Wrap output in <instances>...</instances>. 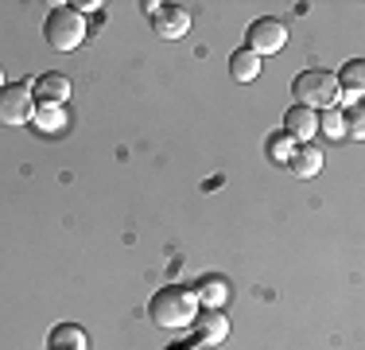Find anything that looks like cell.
Returning <instances> with one entry per match:
<instances>
[{
  "instance_id": "obj_1",
  "label": "cell",
  "mask_w": 365,
  "mask_h": 350,
  "mask_svg": "<svg viewBox=\"0 0 365 350\" xmlns=\"http://www.w3.org/2000/svg\"><path fill=\"white\" fill-rule=\"evenodd\" d=\"M148 315H152L160 327L175 331V327H190L198 315V300H195V288H182V284H168L148 300Z\"/></svg>"
},
{
  "instance_id": "obj_2",
  "label": "cell",
  "mask_w": 365,
  "mask_h": 350,
  "mask_svg": "<svg viewBox=\"0 0 365 350\" xmlns=\"http://www.w3.org/2000/svg\"><path fill=\"white\" fill-rule=\"evenodd\" d=\"M338 78L334 70H303L292 82V98L295 105H307V109H330L338 101Z\"/></svg>"
},
{
  "instance_id": "obj_17",
  "label": "cell",
  "mask_w": 365,
  "mask_h": 350,
  "mask_svg": "<svg viewBox=\"0 0 365 350\" xmlns=\"http://www.w3.org/2000/svg\"><path fill=\"white\" fill-rule=\"evenodd\" d=\"M268 152H272L276 160H280V156L288 160V156H292V136H288V133H284V136H276L272 144H268Z\"/></svg>"
},
{
  "instance_id": "obj_5",
  "label": "cell",
  "mask_w": 365,
  "mask_h": 350,
  "mask_svg": "<svg viewBox=\"0 0 365 350\" xmlns=\"http://www.w3.org/2000/svg\"><path fill=\"white\" fill-rule=\"evenodd\" d=\"M148 8V20H152V31L160 35V39H182V35L190 31V12L175 0H168V4H144Z\"/></svg>"
},
{
  "instance_id": "obj_9",
  "label": "cell",
  "mask_w": 365,
  "mask_h": 350,
  "mask_svg": "<svg viewBox=\"0 0 365 350\" xmlns=\"http://www.w3.org/2000/svg\"><path fill=\"white\" fill-rule=\"evenodd\" d=\"M190 327L198 331V339H202V343H222L225 335H230V319H225L222 311H202V315H195V323H190Z\"/></svg>"
},
{
  "instance_id": "obj_15",
  "label": "cell",
  "mask_w": 365,
  "mask_h": 350,
  "mask_svg": "<svg viewBox=\"0 0 365 350\" xmlns=\"http://www.w3.org/2000/svg\"><path fill=\"white\" fill-rule=\"evenodd\" d=\"M36 125H43L47 133H58L66 125V113L58 105H36Z\"/></svg>"
},
{
  "instance_id": "obj_12",
  "label": "cell",
  "mask_w": 365,
  "mask_h": 350,
  "mask_svg": "<svg viewBox=\"0 0 365 350\" xmlns=\"http://www.w3.org/2000/svg\"><path fill=\"white\" fill-rule=\"evenodd\" d=\"M230 74H233V82H253V78L260 74V55H253L249 47L233 51L230 55Z\"/></svg>"
},
{
  "instance_id": "obj_14",
  "label": "cell",
  "mask_w": 365,
  "mask_h": 350,
  "mask_svg": "<svg viewBox=\"0 0 365 350\" xmlns=\"http://www.w3.org/2000/svg\"><path fill=\"white\" fill-rule=\"evenodd\" d=\"M334 78H338V90L346 86V94H350V98H358L361 86H365V63H361V59H354V63H346L342 74H334Z\"/></svg>"
},
{
  "instance_id": "obj_8",
  "label": "cell",
  "mask_w": 365,
  "mask_h": 350,
  "mask_svg": "<svg viewBox=\"0 0 365 350\" xmlns=\"http://www.w3.org/2000/svg\"><path fill=\"white\" fill-rule=\"evenodd\" d=\"M284 133L292 140H299V144H311V136L319 133V113L307 109V105H292L284 113Z\"/></svg>"
},
{
  "instance_id": "obj_18",
  "label": "cell",
  "mask_w": 365,
  "mask_h": 350,
  "mask_svg": "<svg viewBox=\"0 0 365 350\" xmlns=\"http://www.w3.org/2000/svg\"><path fill=\"white\" fill-rule=\"evenodd\" d=\"M350 136H361V109L350 113Z\"/></svg>"
},
{
  "instance_id": "obj_13",
  "label": "cell",
  "mask_w": 365,
  "mask_h": 350,
  "mask_svg": "<svg viewBox=\"0 0 365 350\" xmlns=\"http://www.w3.org/2000/svg\"><path fill=\"white\" fill-rule=\"evenodd\" d=\"M225 296H230V284H225L222 276H206L202 284L195 288V300L206 304V308H214V311H218L222 304H225Z\"/></svg>"
},
{
  "instance_id": "obj_16",
  "label": "cell",
  "mask_w": 365,
  "mask_h": 350,
  "mask_svg": "<svg viewBox=\"0 0 365 350\" xmlns=\"http://www.w3.org/2000/svg\"><path fill=\"white\" fill-rule=\"evenodd\" d=\"M319 133H327L330 140H342V133H346V121H342V117H338V113H334V109H330V113H327V117H323V121H319Z\"/></svg>"
},
{
  "instance_id": "obj_3",
  "label": "cell",
  "mask_w": 365,
  "mask_h": 350,
  "mask_svg": "<svg viewBox=\"0 0 365 350\" xmlns=\"http://www.w3.org/2000/svg\"><path fill=\"white\" fill-rule=\"evenodd\" d=\"M43 39H47L51 51H74L78 43L86 39V20H82V12H74L71 4L51 8L47 20H43Z\"/></svg>"
},
{
  "instance_id": "obj_11",
  "label": "cell",
  "mask_w": 365,
  "mask_h": 350,
  "mask_svg": "<svg viewBox=\"0 0 365 350\" xmlns=\"http://www.w3.org/2000/svg\"><path fill=\"white\" fill-rule=\"evenodd\" d=\"M47 350H86V331L78 323H58L47 339Z\"/></svg>"
},
{
  "instance_id": "obj_19",
  "label": "cell",
  "mask_w": 365,
  "mask_h": 350,
  "mask_svg": "<svg viewBox=\"0 0 365 350\" xmlns=\"http://www.w3.org/2000/svg\"><path fill=\"white\" fill-rule=\"evenodd\" d=\"M0 90H4V70H0Z\"/></svg>"
},
{
  "instance_id": "obj_4",
  "label": "cell",
  "mask_w": 365,
  "mask_h": 350,
  "mask_svg": "<svg viewBox=\"0 0 365 350\" xmlns=\"http://www.w3.org/2000/svg\"><path fill=\"white\" fill-rule=\"evenodd\" d=\"M36 121V98H31L28 82H4L0 90V125H31Z\"/></svg>"
},
{
  "instance_id": "obj_7",
  "label": "cell",
  "mask_w": 365,
  "mask_h": 350,
  "mask_svg": "<svg viewBox=\"0 0 365 350\" xmlns=\"http://www.w3.org/2000/svg\"><path fill=\"white\" fill-rule=\"evenodd\" d=\"M31 98H36V105H58L63 109L71 101V78L66 74H39L31 82Z\"/></svg>"
},
{
  "instance_id": "obj_10",
  "label": "cell",
  "mask_w": 365,
  "mask_h": 350,
  "mask_svg": "<svg viewBox=\"0 0 365 350\" xmlns=\"http://www.w3.org/2000/svg\"><path fill=\"white\" fill-rule=\"evenodd\" d=\"M288 164H292V175L311 179V175L323 171V152H319V148H311V144H303V148H295V152L288 156Z\"/></svg>"
},
{
  "instance_id": "obj_6",
  "label": "cell",
  "mask_w": 365,
  "mask_h": 350,
  "mask_svg": "<svg viewBox=\"0 0 365 350\" xmlns=\"http://www.w3.org/2000/svg\"><path fill=\"white\" fill-rule=\"evenodd\" d=\"M245 47L253 51V55H276V51L288 43V28H284L280 20H272V16H260V20L249 24V31H245Z\"/></svg>"
}]
</instances>
